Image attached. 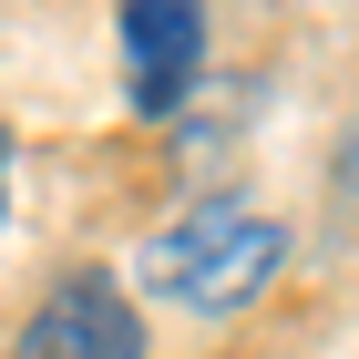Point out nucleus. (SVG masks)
Wrapping results in <instances>:
<instances>
[{
	"mask_svg": "<svg viewBox=\"0 0 359 359\" xmlns=\"http://www.w3.org/2000/svg\"><path fill=\"white\" fill-rule=\"evenodd\" d=\"M329 185H339V205H349V216H359V123H349V134H339V154H329Z\"/></svg>",
	"mask_w": 359,
	"mask_h": 359,
	"instance_id": "20e7f679",
	"label": "nucleus"
},
{
	"mask_svg": "<svg viewBox=\"0 0 359 359\" xmlns=\"http://www.w3.org/2000/svg\"><path fill=\"white\" fill-rule=\"evenodd\" d=\"M21 359H144V318H134V298L103 267H72L52 298L31 308Z\"/></svg>",
	"mask_w": 359,
	"mask_h": 359,
	"instance_id": "f03ea898",
	"label": "nucleus"
},
{
	"mask_svg": "<svg viewBox=\"0 0 359 359\" xmlns=\"http://www.w3.org/2000/svg\"><path fill=\"white\" fill-rule=\"evenodd\" d=\"M277 267H287V226L257 216V205H195V216H175L165 236H144L134 277L154 287V298L195 308V318H236V308H257L277 287Z\"/></svg>",
	"mask_w": 359,
	"mask_h": 359,
	"instance_id": "f257e3e1",
	"label": "nucleus"
},
{
	"mask_svg": "<svg viewBox=\"0 0 359 359\" xmlns=\"http://www.w3.org/2000/svg\"><path fill=\"white\" fill-rule=\"evenodd\" d=\"M205 62V11L195 0H134L123 11V72H134V113H175Z\"/></svg>",
	"mask_w": 359,
	"mask_h": 359,
	"instance_id": "7ed1b4c3",
	"label": "nucleus"
},
{
	"mask_svg": "<svg viewBox=\"0 0 359 359\" xmlns=\"http://www.w3.org/2000/svg\"><path fill=\"white\" fill-rule=\"evenodd\" d=\"M11 165L21 154H11V123H0V226H11Z\"/></svg>",
	"mask_w": 359,
	"mask_h": 359,
	"instance_id": "39448f33",
	"label": "nucleus"
}]
</instances>
